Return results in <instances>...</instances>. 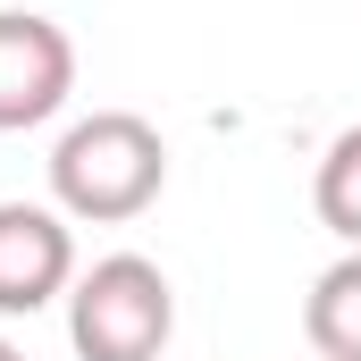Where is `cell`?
I'll return each instance as SVG.
<instances>
[{
	"label": "cell",
	"instance_id": "cell-1",
	"mask_svg": "<svg viewBox=\"0 0 361 361\" xmlns=\"http://www.w3.org/2000/svg\"><path fill=\"white\" fill-rule=\"evenodd\" d=\"M169 185V143L135 109H92L51 143V210L85 227H126L160 202Z\"/></svg>",
	"mask_w": 361,
	"mask_h": 361
},
{
	"label": "cell",
	"instance_id": "cell-2",
	"mask_svg": "<svg viewBox=\"0 0 361 361\" xmlns=\"http://www.w3.org/2000/svg\"><path fill=\"white\" fill-rule=\"evenodd\" d=\"M177 336V286L143 252H109L68 286V345L76 361H160Z\"/></svg>",
	"mask_w": 361,
	"mask_h": 361
},
{
	"label": "cell",
	"instance_id": "cell-3",
	"mask_svg": "<svg viewBox=\"0 0 361 361\" xmlns=\"http://www.w3.org/2000/svg\"><path fill=\"white\" fill-rule=\"evenodd\" d=\"M76 92V42L42 8H0V135L59 118Z\"/></svg>",
	"mask_w": 361,
	"mask_h": 361
},
{
	"label": "cell",
	"instance_id": "cell-4",
	"mask_svg": "<svg viewBox=\"0 0 361 361\" xmlns=\"http://www.w3.org/2000/svg\"><path fill=\"white\" fill-rule=\"evenodd\" d=\"M76 286V235L51 202H0V319H34Z\"/></svg>",
	"mask_w": 361,
	"mask_h": 361
},
{
	"label": "cell",
	"instance_id": "cell-5",
	"mask_svg": "<svg viewBox=\"0 0 361 361\" xmlns=\"http://www.w3.org/2000/svg\"><path fill=\"white\" fill-rule=\"evenodd\" d=\"M302 336H311V361H361V252H345L311 277Z\"/></svg>",
	"mask_w": 361,
	"mask_h": 361
},
{
	"label": "cell",
	"instance_id": "cell-6",
	"mask_svg": "<svg viewBox=\"0 0 361 361\" xmlns=\"http://www.w3.org/2000/svg\"><path fill=\"white\" fill-rule=\"evenodd\" d=\"M311 210H319V227H328V235H345V252H361V126H345V135L319 152Z\"/></svg>",
	"mask_w": 361,
	"mask_h": 361
},
{
	"label": "cell",
	"instance_id": "cell-7",
	"mask_svg": "<svg viewBox=\"0 0 361 361\" xmlns=\"http://www.w3.org/2000/svg\"><path fill=\"white\" fill-rule=\"evenodd\" d=\"M0 361H25V353H17V345H8V336H0Z\"/></svg>",
	"mask_w": 361,
	"mask_h": 361
}]
</instances>
